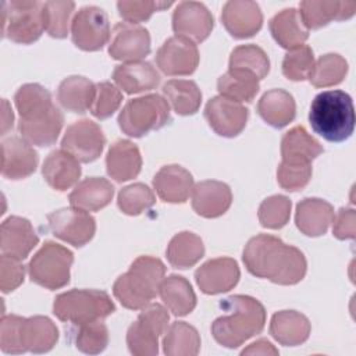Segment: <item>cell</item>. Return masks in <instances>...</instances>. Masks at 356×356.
Instances as JSON below:
<instances>
[{
	"instance_id": "cell-10",
	"label": "cell",
	"mask_w": 356,
	"mask_h": 356,
	"mask_svg": "<svg viewBox=\"0 0 356 356\" xmlns=\"http://www.w3.org/2000/svg\"><path fill=\"white\" fill-rule=\"evenodd\" d=\"M42 1L13 0L3 3V36L21 44L33 43L44 31Z\"/></svg>"
},
{
	"instance_id": "cell-33",
	"label": "cell",
	"mask_w": 356,
	"mask_h": 356,
	"mask_svg": "<svg viewBox=\"0 0 356 356\" xmlns=\"http://www.w3.org/2000/svg\"><path fill=\"white\" fill-rule=\"evenodd\" d=\"M96 95V85L85 76L71 75L61 81L57 89L58 103L71 113L83 114L90 110Z\"/></svg>"
},
{
	"instance_id": "cell-21",
	"label": "cell",
	"mask_w": 356,
	"mask_h": 356,
	"mask_svg": "<svg viewBox=\"0 0 356 356\" xmlns=\"http://www.w3.org/2000/svg\"><path fill=\"white\" fill-rule=\"evenodd\" d=\"M38 153L21 138L11 136L1 142V174L8 179H24L35 172Z\"/></svg>"
},
{
	"instance_id": "cell-5",
	"label": "cell",
	"mask_w": 356,
	"mask_h": 356,
	"mask_svg": "<svg viewBox=\"0 0 356 356\" xmlns=\"http://www.w3.org/2000/svg\"><path fill=\"white\" fill-rule=\"evenodd\" d=\"M58 339L56 324L44 316L19 317L3 316L0 324V348L4 353H44L54 348Z\"/></svg>"
},
{
	"instance_id": "cell-27",
	"label": "cell",
	"mask_w": 356,
	"mask_h": 356,
	"mask_svg": "<svg viewBox=\"0 0 356 356\" xmlns=\"http://www.w3.org/2000/svg\"><path fill=\"white\" fill-rule=\"evenodd\" d=\"M334 220V207L323 199L306 197L296 206L295 222L307 236L324 235Z\"/></svg>"
},
{
	"instance_id": "cell-2",
	"label": "cell",
	"mask_w": 356,
	"mask_h": 356,
	"mask_svg": "<svg viewBox=\"0 0 356 356\" xmlns=\"http://www.w3.org/2000/svg\"><path fill=\"white\" fill-rule=\"evenodd\" d=\"M19 113L18 132L29 145L50 146L61 132L64 117L51 102L50 92L39 83H25L14 95Z\"/></svg>"
},
{
	"instance_id": "cell-18",
	"label": "cell",
	"mask_w": 356,
	"mask_h": 356,
	"mask_svg": "<svg viewBox=\"0 0 356 356\" xmlns=\"http://www.w3.org/2000/svg\"><path fill=\"white\" fill-rule=\"evenodd\" d=\"M204 117L216 134L225 138H234L245 128L249 111L238 102L224 96H216L207 102Z\"/></svg>"
},
{
	"instance_id": "cell-34",
	"label": "cell",
	"mask_w": 356,
	"mask_h": 356,
	"mask_svg": "<svg viewBox=\"0 0 356 356\" xmlns=\"http://www.w3.org/2000/svg\"><path fill=\"white\" fill-rule=\"evenodd\" d=\"M257 113L268 125L282 128L295 118L296 104L292 95L286 90L271 89L259 100Z\"/></svg>"
},
{
	"instance_id": "cell-43",
	"label": "cell",
	"mask_w": 356,
	"mask_h": 356,
	"mask_svg": "<svg viewBox=\"0 0 356 356\" xmlns=\"http://www.w3.org/2000/svg\"><path fill=\"white\" fill-rule=\"evenodd\" d=\"M156 203L152 189L140 182L122 188L117 197V204L124 214L138 216L142 211L150 209Z\"/></svg>"
},
{
	"instance_id": "cell-52",
	"label": "cell",
	"mask_w": 356,
	"mask_h": 356,
	"mask_svg": "<svg viewBox=\"0 0 356 356\" xmlns=\"http://www.w3.org/2000/svg\"><path fill=\"white\" fill-rule=\"evenodd\" d=\"M241 355H271V356H277L278 355V349L271 343L268 342L267 339H259L253 343H250L248 348H245Z\"/></svg>"
},
{
	"instance_id": "cell-50",
	"label": "cell",
	"mask_w": 356,
	"mask_h": 356,
	"mask_svg": "<svg viewBox=\"0 0 356 356\" xmlns=\"http://www.w3.org/2000/svg\"><path fill=\"white\" fill-rule=\"evenodd\" d=\"M21 260L1 254L0 259V289L3 293L13 292L24 282L25 267Z\"/></svg>"
},
{
	"instance_id": "cell-49",
	"label": "cell",
	"mask_w": 356,
	"mask_h": 356,
	"mask_svg": "<svg viewBox=\"0 0 356 356\" xmlns=\"http://www.w3.org/2000/svg\"><path fill=\"white\" fill-rule=\"evenodd\" d=\"M172 1H118L117 8L120 15L129 24H138L146 21L154 11L170 7Z\"/></svg>"
},
{
	"instance_id": "cell-40",
	"label": "cell",
	"mask_w": 356,
	"mask_h": 356,
	"mask_svg": "<svg viewBox=\"0 0 356 356\" xmlns=\"http://www.w3.org/2000/svg\"><path fill=\"white\" fill-rule=\"evenodd\" d=\"M163 93L179 115L195 114L202 103V92L193 81L171 79L164 83Z\"/></svg>"
},
{
	"instance_id": "cell-25",
	"label": "cell",
	"mask_w": 356,
	"mask_h": 356,
	"mask_svg": "<svg viewBox=\"0 0 356 356\" xmlns=\"http://www.w3.org/2000/svg\"><path fill=\"white\" fill-rule=\"evenodd\" d=\"M153 186L161 200L168 203H184L193 189V178L184 167L170 164L161 167L156 172Z\"/></svg>"
},
{
	"instance_id": "cell-28",
	"label": "cell",
	"mask_w": 356,
	"mask_h": 356,
	"mask_svg": "<svg viewBox=\"0 0 356 356\" xmlns=\"http://www.w3.org/2000/svg\"><path fill=\"white\" fill-rule=\"evenodd\" d=\"M142 157L138 146L131 140L114 142L106 156L107 174L117 182H125L140 172Z\"/></svg>"
},
{
	"instance_id": "cell-7",
	"label": "cell",
	"mask_w": 356,
	"mask_h": 356,
	"mask_svg": "<svg viewBox=\"0 0 356 356\" xmlns=\"http://www.w3.org/2000/svg\"><path fill=\"white\" fill-rule=\"evenodd\" d=\"M164 274L165 267L160 259L139 256L129 270L115 280L113 293L124 307L131 310L143 309L159 293Z\"/></svg>"
},
{
	"instance_id": "cell-11",
	"label": "cell",
	"mask_w": 356,
	"mask_h": 356,
	"mask_svg": "<svg viewBox=\"0 0 356 356\" xmlns=\"http://www.w3.org/2000/svg\"><path fill=\"white\" fill-rule=\"evenodd\" d=\"M74 254L67 248L47 241L28 264L32 282L47 289H58L70 282Z\"/></svg>"
},
{
	"instance_id": "cell-8",
	"label": "cell",
	"mask_w": 356,
	"mask_h": 356,
	"mask_svg": "<svg viewBox=\"0 0 356 356\" xmlns=\"http://www.w3.org/2000/svg\"><path fill=\"white\" fill-rule=\"evenodd\" d=\"M115 312V305L104 291L72 289L56 296L53 313L61 321L75 325L102 320Z\"/></svg>"
},
{
	"instance_id": "cell-53",
	"label": "cell",
	"mask_w": 356,
	"mask_h": 356,
	"mask_svg": "<svg viewBox=\"0 0 356 356\" xmlns=\"http://www.w3.org/2000/svg\"><path fill=\"white\" fill-rule=\"evenodd\" d=\"M3 120H1V135H6L10 128H13V121H14V114L13 110L6 99H3Z\"/></svg>"
},
{
	"instance_id": "cell-29",
	"label": "cell",
	"mask_w": 356,
	"mask_h": 356,
	"mask_svg": "<svg viewBox=\"0 0 356 356\" xmlns=\"http://www.w3.org/2000/svg\"><path fill=\"white\" fill-rule=\"evenodd\" d=\"M113 79L128 95L152 90L160 83V75L147 61L124 63L114 68Z\"/></svg>"
},
{
	"instance_id": "cell-20",
	"label": "cell",
	"mask_w": 356,
	"mask_h": 356,
	"mask_svg": "<svg viewBox=\"0 0 356 356\" xmlns=\"http://www.w3.org/2000/svg\"><path fill=\"white\" fill-rule=\"evenodd\" d=\"M238 263L231 257L211 259L202 264L196 273L195 280L203 293L217 295L232 289L239 281Z\"/></svg>"
},
{
	"instance_id": "cell-9",
	"label": "cell",
	"mask_w": 356,
	"mask_h": 356,
	"mask_svg": "<svg viewBox=\"0 0 356 356\" xmlns=\"http://www.w3.org/2000/svg\"><path fill=\"white\" fill-rule=\"evenodd\" d=\"M170 120L168 102L153 93L129 100L118 115V125L128 136L140 138L150 131L163 128Z\"/></svg>"
},
{
	"instance_id": "cell-47",
	"label": "cell",
	"mask_w": 356,
	"mask_h": 356,
	"mask_svg": "<svg viewBox=\"0 0 356 356\" xmlns=\"http://www.w3.org/2000/svg\"><path fill=\"white\" fill-rule=\"evenodd\" d=\"M314 65V56L312 47L302 44L289 50L282 60V72L291 81H303L309 76Z\"/></svg>"
},
{
	"instance_id": "cell-4",
	"label": "cell",
	"mask_w": 356,
	"mask_h": 356,
	"mask_svg": "<svg viewBox=\"0 0 356 356\" xmlns=\"http://www.w3.org/2000/svg\"><path fill=\"white\" fill-rule=\"evenodd\" d=\"M324 152L302 125H296L284 134L281 139L282 160L277 170V181L285 191H300L312 178V161Z\"/></svg>"
},
{
	"instance_id": "cell-1",
	"label": "cell",
	"mask_w": 356,
	"mask_h": 356,
	"mask_svg": "<svg viewBox=\"0 0 356 356\" xmlns=\"http://www.w3.org/2000/svg\"><path fill=\"white\" fill-rule=\"evenodd\" d=\"M242 257L250 274L280 285L298 284L307 268L306 259L298 248L267 234L253 236L246 243Z\"/></svg>"
},
{
	"instance_id": "cell-45",
	"label": "cell",
	"mask_w": 356,
	"mask_h": 356,
	"mask_svg": "<svg viewBox=\"0 0 356 356\" xmlns=\"http://www.w3.org/2000/svg\"><path fill=\"white\" fill-rule=\"evenodd\" d=\"M75 8L74 1H46L43 4L44 29L51 38L63 39L68 33V24Z\"/></svg>"
},
{
	"instance_id": "cell-22",
	"label": "cell",
	"mask_w": 356,
	"mask_h": 356,
	"mask_svg": "<svg viewBox=\"0 0 356 356\" xmlns=\"http://www.w3.org/2000/svg\"><path fill=\"white\" fill-rule=\"evenodd\" d=\"M221 21L234 38L245 39L260 31L263 14L259 4L254 1L232 0L224 4Z\"/></svg>"
},
{
	"instance_id": "cell-12",
	"label": "cell",
	"mask_w": 356,
	"mask_h": 356,
	"mask_svg": "<svg viewBox=\"0 0 356 356\" xmlns=\"http://www.w3.org/2000/svg\"><path fill=\"white\" fill-rule=\"evenodd\" d=\"M168 313L159 303L146 305L127 331V345L134 356L159 353V338L168 328Z\"/></svg>"
},
{
	"instance_id": "cell-14",
	"label": "cell",
	"mask_w": 356,
	"mask_h": 356,
	"mask_svg": "<svg viewBox=\"0 0 356 356\" xmlns=\"http://www.w3.org/2000/svg\"><path fill=\"white\" fill-rule=\"evenodd\" d=\"M106 138L102 128L90 120H79L71 124L61 140V149L81 163L95 161L103 152Z\"/></svg>"
},
{
	"instance_id": "cell-30",
	"label": "cell",
	"mask_w": 356,
	"mask_h": 356,
	"mask_svg": "<svg viewBox=\"0 0 356 356\" xmlns=\"http://www.w3.org/2000/svg\"><path fill=\"white\" fill-rule=\"evenodd\" d=\"M42 174L44 181L56 191H67L81 177L79 161L68 152L58 149L44 159Z\"/></svg>"
},
{
	"instance_id": "cell-3",
	"label": "cell",
	"mask_w": 356,
	"mask_h": 356,
	"mask_svg": "<svg viewBox=\"0 0 356 356\" xmlns=\"http://www.w3.org/2000/svg\"><path fill=\"white\" fill-rule=\"evenodd\" d=\"M224 316L214 320L211 334L225 348H238L260 334L266 323L264 306L248 295H232L220 303Z\"/></svg>"
},
{
	"instance_id": "cell-46",
	"label": "cell",
	"mask_w": 356,
	"mask_h": 356,
	"mask_svg": "<svg viewBox=\"0 0 356 356\" xmlns=\"http://www.w3.org/2000/svg\"><path fill=\"white\" fill-rule=\"evenodd\" d=\"M291 200L284 195H273L264 199L259 207V221L264 228H282L291 217Z\"/></svg>"
},
{
	"instance_id": "cell-15",
	"label": "cell",
	"mask_w": 356,
	"mask_h": 356,
	"mask_svg": "<svg viewBox=\"0 0 356 356\" xmlns=\"http://www.w3.org/2000/svg\"><path fill=\"white\" fill-rule=\"evenodd\" d=\"M47 221L57 238L76 248L88 243L96 231L95 218L88 211L75 207L56 210L47 214Z\"/></svg>"
},
{
	"instance_id": "cell-16",
	"label": "cell",
	"mask_w": 356,
	"mask_h": 356,
	"mask_svg": "<svg viewBox=\"0 0 356 356\" xmlns=\"http://www.w3.org/2000/svg\"><path fill=\"white\" fill-rule=\"evenodd\" d=\"M150 53V35L138 24L118 22L113 29L108 54L120 61H139Z\"/></svg>"
},
{
	"instance_id": "cell-35",
	"label": "cell",
	"mask_w": 356,
	"mask_h": 356,
	"mask_svg": "<svg viewBox=\"0 0 356 356\" xmlns=\"http://www.w3.org/2000/svg\"><path fill=\"white\" fill-rule=\"evenodd\" d=\"M270 32L275 42L288 50L299 47L309 38V29L303 25L299 11L285 8L270 21Z\"/></svg>"
},
{
	"instance_id": "cell-36",
	"label": "cell",
	"mask_w": 356,
	"mask_h": 356,
	"mask_svg": "<svg viewBox=\"0 0 356 356\" xmlns=\"http://www.w3.org/2000/svg\"><path fill=\"white\" fill-rule=\"evenodd\" d=\"M159 293L174 316H186L196 306V295L189 281L181 275H170L160 284Z\"/></svg>"
},
{
	"instance_id": "cell-37",
	"label": "cell",
	"mask_w": 356,
	"mask_h": 356,
	"mask_svg": "<svg viewBox=\"0 0 356 356\" xmlns=\"http://www.w3.org/2000/svg\"><path fill=\"white\" fill-rule=\"evenodd\" d=\"M203 241L189 231H182L172 236L167 246V260L175 268L192 267L203 257Z\"/></svg>"
},
{
	"instance_id": "cell-42",
	"label": "cell",
	"mask_w": 356,
	"mask_h": 356,
	"mask_svg": "<svg viewBox=\"0 0 356 356\" xmlns=\"http://www.w3.org/2000/svg\"><path fill=\"white\" fill-rule=\"evenodd\" d=\"M229 70L250 72L260 81L270 71V60L261 47L256 44H242L232 50Z\"/></svg>"
},
{
	"instance_id": "cell-32",
	"label": "cell",
	"mask_w": 356,
	"mask_h": 356,
	"mask_svg": "<svg viewBox=\"0 0 356 356\" xmlns=\"http://www.w3.org/2000/svg\"><path fill=\"white\" fill-rule=\"evenodd\" d=\"M310 323L307 317L295 310H281L273 314L270 321V334L285 346H296L303 343L310 334Z\"/></svg>"
},
{
	"instance_id": "cell-51",
	"label": "cell",
	"mask_w": 356,
	"mask_h": 356,
	"mask_svg": "<svg viewBox=\"0 0 356 356\" xmlns=\"http://www.w3.org/2000/svg\"><path fill=\"white\" fill-rule=\"evenodd\" d=\"M356 213L353 209L342 207L334 216L332 234L338 239H353L356 234Z\"/></svg>"
},
{
	"instance_id": "cell-17",
	"label": "cell",
	"mask_w": 356,
	"mask_h": 356,
	"mask_svg": "<svg viewBox=\"0 0 356 356\" xmlns=\"http://www.w3.org/2000/svg\"><path fill=\"white\" fill-rule=\"evenodd\" d=\"M214 18L203 3L182 1L172 14V29L177 36L200 43L211 33Z\"/></svg>"
},
{
	"instance_id": "cell-31",
	"label": "cell",
	"mask_w": 356,
	"mask_h": 356,
	"mask_svg": "<svg viewBox=\"0 0 356 356\" xmlns=\"http://www.w3.org/2000/svg\"><path fill=\"white\" fill-rule=\"evenodd\" d=\"M114 196V186L106 178L90 177L81 181L70 193V203L83 211H97L106 207Z\"/></svg>"
},
{
	"instance_id": "cell-19",
	"label": "cell",
	"mask_w": 356,
	"mask_h": 356,
	"mask_svg": "<svg viewBox=\"0 0 356 356\" xmlns=\"http://www.w3.org/2000/svg\"><path fill=\"white\" fill-rule=\"evenodd\" d=\"M156 63L165 75H189L199 64V51L193 42L172 36L157 50Z\"/></svg>"
},
{
	"instance_id": "cell-41",
	"label": "cell",
	"mask_w": 356,
	"mask_h": 356,
	"mask_svg": "<svg viewBox=\"0 0 356 356\" xmlns=\"http://www.w3.org/2000/svg\"><path fill=\"white\" fill-rule=\"evenodd\" d=\"M348 72L346 60L335 53H328L321 56L313 65L309 81L316 88H327L338 85L343 81Z\"/></svg>"
},
{
	"instance_id": "cell-24",
	"label": "cell",
	"mask_w": 356,
	"mask_h": 356,
	"mask_svg": "<svg viewBox=\"0 0 356 356\" xmlns=\"http://www.w3.org/2000/svg\"><path fill=\"white\" fill-rule=\"evenodd\" d=\"M232 203V193L227 184L220 181H202L192 189V207L196 214L206 218L222 216Z\"/></svg>"
},
{
	"instance_id": "cell-6",
	"label": "cell",
	"mask_w": 356,
	"mask_h": 356,
	"mask_svg": "<svg viewBox=\"0 0 356 356\" xmlns=\"http://www.w3.org/2000/svg\"><path fill=\"white\" fill-rule=\"evenodd\" d=\"M309 122L316 134L328 142H343L355 129L352 97L343 90L318 93L310 106Z\"/></svg>"
},
{
	"instance_id": "cell-48",
	"label": "cell",
	"mask_w": 356,
	"mask_h": 356,
	"mask_svg": "<svg viewBox=\"0 0 356 356\" xmlns=\"http://www.w3.org/2000/svg\"><path fill=\"white\" fill-rule=\"evenodd\" d=\"M121 102L122 93L120 89H117V86L108 81L99 82L96 83V95L90 107V113L99 120L108 118L114 114V111L118 110Z\"/></svg>"
},
{
	"instance_id": "cell-38",
	"label": "cell",
	"mask_w": 356,
	"mask_h": 356,
	"mask_svg": "<svg viewBox=\"0 0 356 356\" xmlns=\"http://www.w3.org/2000/svg\"><path fill=\"white\" fill-rule=\"evenodd\" d=\"M167 356H196L200 350V337L195 327L185 321L172 323L163 339Z\"/></svg>"
},
{
	"instance_id": "cell-23",
	"label": "cell",
	"mask_w": 356,
	"mask_h": 356,
	"mask_svg": "<svg viewBox=\"0 0 356 356\" xmlns=\"http://www.w3.org/2000/svg\"><path fill=\"white\" fill-rule=\"evenodd\" d=\"M38 242L39 236L29 220L11 216L1 222L0 248L4 256L24 260Z\"/></svg>"
},
{
	"instance_id": "cell-26",
	"label": "cell",
	"mask_w": 356,
	"mask_h": 356,
	"mask_svg": "<svg viewBox=\"0 0 356 356\" xmlns=\"http://www.w3.org/2000/svg\"><path fill=\"white\" fill-rule=\"evenodd\" d=\"M353 1H323L306 0L300 3V19L306 29H318L331 21L348 19L355 14Z\"/></svg>"
},
{
	"instance_id": "cell-44",
	"label": "cell",
	"mask_w": 356,
	"mask_h": 356,
	"mask_svg": "<svg viewBox=\"0 0 356 356\" xmlns=\"http://www.w3.org/2000/svg\"><path fill=\"white\" fill-rule=\"evenodd\" d=\"M108 345V330L100 320L78 325L75 332V346L88 355H97Z\"/></svg>"
},
{
	"instance_id": "cell-13",
	"label": "cell",
	"mask_w": 356,
	"mask_h": 356,
	"mask_svg": "<svg viewBox=\"0 0 356 356\" xmlns=\"http://www.w3.org/2000/svg\"><path fill=\"white\" fill-rule=\"evenodd\" d=\"M71 36L76 47L86 51L100 50L110 39L108 17L100 7H82L71 22Z\"/></svg>"
},
{
	"instance_id": "cell-39",
	"label": "cell",
	"mask_w": 356,
	"mask_h": 356,
	"mask_svg": "<svg viewBox=\"0 0 356 356\" xmlns=\"http://www.w3.org/2000/svg\"><path fill=\"white\" fill-rule=\"evenodd\" d=\"M259 79L246 71L228 70L217 81L220 96L242 103L252 102L259 92Z\"/></svg>"
}]
</instances>
